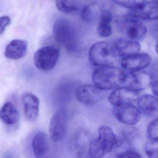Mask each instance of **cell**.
I'll return each instance as SVG.
<instances>
[{
	"label": "cell",
	"mask_w": 158,
	"mask_h": 158,
	"mask_svg": "<svg viewBox=\"0 0 158 158\" xmlns=\"http://www.w3.org/2000/svg\"><path fill=\"white\" fill-rule=\"evenodd\" d=\"M102 91L95 85H83L77 88L75 95L80 102L92 105L98 103L103 98L104 95Z\"/></svg>",
	"instance_id": "obj_9"
},
{
	"label": "cell",
	"mask_w": 158,
	"mask_h": 158,
	"mask_svg": "<svg viewBox=\"0 0 158 158\" xmlns=\"http://www.w3.org/2000/svg\"><path fill=\"white\" fill-rule=\"evenodd\" d=\"M144 149L145 153L150 158H158V141L151 140L147 142L144 146Z\"/></svg>",
	"instance_id": "obj_24"
},
{
	"label": "cell",
	"mask_w": 158,
	"mask_h": 158,
	"mask_svg": "<svg viewBox=\"0 0 158 158\" xmlns=\"http://www.w3.org/2000/svg\"><path fill=\"white\" fill-rule=\"evenodd\" d=\"M139 92L127 87L115 89L109 97V102L114 106L132 103L138 98Z\"/></svg>",
	"instance_id": "obj_12"
},
{
	"label": "cell",
	"mask_w": 158,
	"mask_h": 158,
	"mask_svg": "<svg viewBox=\"0 0 158 158\" xmlns=\"http://www.w3.org/2000/svg\"><path fill=\"white\" fill-rule=\"evenodd\" d=\"M118 24L121 33L128 39L140 41L145 38L147 35V27L141 20L129 14L120 19Z\"/></svg>",
	"instance_id": "obj_5"
},
{
	"label": "cell",
	"mask_w": 158,
	"mask_h": 158,
	"mask_svg": "<svg viewBox=\"0 0 158 158\" xmlns=\"http://www.w3.org/2000/svg\"><path fill=\"white\" fill-rule=\"evenodd\" d=\"M19 112L11 102L5 103L0 110V119L6 124H15L19 122Z\"/></svg>",
	"instance_id": "obj_20"
},
{
	"label": "cell",
	"mask_w": 158,
	"mask_h": 158,
	"mask_svg": "<svg viewBox=\"0 0 158 158\" xmlns=\"http://www.w3.org/2000/svg\"><path fill=\"white\" fill-rule=\"evenodd\" d=\"M27 42L23 40H15L7 46L4 55L8 59L17 60L23 58L26 54Z\"/></svg>",
	"instance_id": "obj_16"
},
{
	"label": "cell",
	"mask_w": 158,
	"mask_h": 158,
	"mask_svg": "<svg viewBox=\"0 0 158 158\" xmlns=\"http://www.w3.org/2000/svg\"><path fill=\"white\" fill-rule=\"evenodd\" d=\"M56 5L60 11L66 14L75 12L78 9L77 0H56Z\"/></svg>",
	"instance_id": "obj_22"
},
{
	"label": "cell",
	"mask_w": 158,
	"mask_h": 158,
	"mask_svg": "<svg viewBox=\"0 0 158 158\" xmlns=\"http://www.w3.org/2000/svg\"><path fill=\"white\" fill-rule=\"evenodd\" d=\"M59 54L60 51L56 46H46L40 49L35 53L34 63L40 70L49 71L56 65Z\"/></svg>",
	"instance_id": "obj_6"
},
{
	"label": "cell",
	"mask_w": 158,
	"mask_h": 158,
	"mask_svg": "<svg viewBox=\"0 0 158 158\" xmlns=\"http://www.w3.org/2000/svg\"><path fill=\"white\" fill-rule=\"evenodd\" d=\"M113 44L118 58L128 57L139 53L140 50V44L138 41L128 39L117 40Z\"/></svg>",
	"instance_id": "obj_14"
},
{
	"label": "cell",
	"mask_w": 158,
	"mask_h": 158,
	"mask_svg": "<svg viewBox=\"0 0 158 158\" xmlns=\"http://www.w3.org/2000/svg\"><path fill=\"white\" fill-rule=\"evenodd\" d=\"M23 102L26 117L30 122H35L39 114V99L34 94L26 93L23 96Z\"/></svg>",
	"instance_id": "obj_15"
},
{
	"label": "cell",
	"mask_w": 158,
	"mask_h": 158,
	"mask_svg": "<svg viewBox=\"0 0 158 158\" xmlns=\"http://www.w3.org/2000/svg\"><path fill=\"white\" fill-rule=\"evenodd\" d=\"M118 58L113 43L101 41L93 44L89 53V59L94 66L111 65Z\"/></svg>",
	"instance_id": "obj_4"
},
{
	"label": "cell",
	"mask_w": 158,
	"mask_h": 158,
	"mask_svg": "<svg viewBox=\"0 0 158 158\" xmlns=\"http://www.w3.org/2000/svg\"><path fill=\"white\" fill-rule=\"evenodd\" d=\"M128 14L140 20H157L158 16V1L153 0L147 3L144 2L139 7L132 9Z\"/></svg>",
	"instance_id": "obj_13"
},
{
	"label": "cell",
	"mask_w": 158,
	"mask_h": 158,
	"mask_svg": "<svg viewBox=\"0 0 158 158\" xmlns=\"http://www.w3.org/2000/svg\"><path fill=\"white\" fill-rule=\"evenodd\" d=\"M117 140L111 128L106 126H102L99 130L98 137L89 144V157L92 158L104 157L113 149Z\"/></svg>",
	"instance_id": "obj_3"
},
{
	"label": "cell",
	"mask_w": 158,
	"mask_h": 158,
	"mask_svg": "<svg viewBox=\"0 0 158 158\" xmlns=\"http://www.w3.org/2000/svg\"><path fill=\"white\" fill-rule=\"evenodd\" d=\"M151 57L148 53H139L125 57L121 61L122 67L129 72L139 71L151 64Z\"/></svg>",
	"instance_id": "obj_11"
},
{
	"label": "cell",
	"mask_w": 158,
	"mask_h": 158,
	"mask_svg": "<svg viewBox=\"0 0 158 158\" xmlns=\"http://www.w3.org/2000/svg\"><path fill=\"white\" fill-rule=\"evenodd\" d=\"M10 23V18L9 16H3L0 17V35L3 34L6 27Z\"/></svg>",
	"instance_id": "obj_26"
},
{
	"label": "cell",
	"mask_w": 158,
	"mask_h": 158,
	"mask_svg": "<svg viewBox=\"0 0 158 158\" xmlns=\"http://www.w3.org/2000/svg\"><path fill=\"white\" fill-rule=\"evenodd\" d=\"M52 32L56 41L66 50L71 52L78 51L79 35L73 23L65 19H59L54 23Z\"/></svg>",
	"instance_id": "obj_2"
},
{
	"label": "cell",
	"mask_w": 158,
	"mask_h": 158,
	"mask_svg": "<svg viewBox=\"0 0 158 158\" xmlns=\"http://www.w3.org/2000/svg\"><path fill=\"white\" fill-rule=\"evenodd\" d=\"M127 73L123 69L111 65L98 67L92 73L94 85L102 90L124 86Z\"/></svg>",
	"instance_id": "obj_1"
},
{
	"label": "cell",
	"mask_w": 158,
	"mask_h": 158,
	"mask_svg": "<svg viewBox=\"0 0 158 158\" xmlns=\"http://www.w3.org/2000/svg\"><path fill=\"white\" fill-rule=\"evenodd\" d=\"M154 79L153 76L147 72L140 71L129 72L127 73L124 87L139 92L149 87Z\"/></svg>",
	"instance_id": "obj_10"
},
{
	"label": "cell",
	"mask_w": 158,
	"mask_h": 158,
	"mask_svg": "<svg viewBox=\"0 0 158 158\" xmlns=\"http://www.w3.org/2000/svg\"><path fill=\"white\" fill-rule=\"evenodd\" d=\"M110 5L104 2H97L85 5L81 11V17L84 21L90 22L98 19L105 9L111 8Z\"/></svg>",
	"instance_id": "obj_18"
},
{
	"label": "cell",
	"mask_w": 158,
	"mask_h": 158,
	"mask_svg": "<svg viewBox=\"0 0 158 158\" xmlns=\"http://www.w3.org/2000/svg\"><path fill=\"white\" fill-rule=\"evenodd\" d=\"M113 15L111 8L105 9L101 13L98 19L97 33L102 38L110 36L112 33L111 23L112 21Z\"/></svg>",
	"instance_id": "obj_19"
},
{
	"label": "cell",
	"mask_w": 158,
	"mask_h": 158,
	"mask_svg": "<svg viewBox=\"0 0 158 158\" xmlns=\"http://www.w3.org/2000/svg\"><path fill=\"white\" fill-rule=\"evenodd\" d=\"M68 122V113L65 109H60L52 117L49 130L53 141L57 142L63 138L67 130Z\"/></svg>",
	"instance_id": "obj_7"
},
{
	"label": "cell",
	"mask_w": 158,
	"mask_h": 158,
	"mask_svg": "<svg viewBox=\"0 0 158 158\" xmlns=\"http://www.w3.org/2000/svg\"><path fill=\"white\" fill-rule=\"evenodd\" d=\"M117 157L118 158H140V155L139 153L131 149L128 150L124 152H122L120 154H117Z\"/></svg>",
	"instance_id": "obj_27"
},
{
	"label": "cell",
	"mask_w": 158,
	"mask_h": 158,
	"mask_svg": "<svg viewBox=\"0 0 158 158\" xmlns=\"http://www.w3.org/2000/svg\"><path fill=\"white\" fill-rule=\"evenodd\" d=\"M113 114L119 122L130 126L136 124L141 118V112L132 103L114 106Z\"/></svg>",
	"instance_id": "obj_8"
},
{
	"label": "cell",
	"mask_w": 158,
	"mask_h": 158,
	"mask_svg": "<svg viewBox=\"0 0 158 158\" xmlns=\"http://www.w3.org/2000/svg\"><path fill=\"white\" fill-rule=\"evenodd\" d=\"M145 0H111L114 3L128 9H135L145 2Z\"/></svg>",
	"instance_id": "obj_23"
},
{
	"label": "cell",
	"mask_w": 158,
	"mask_h": 158,
	"mask_svg": "<svg viewBox=\"0 0 158 158\" xmlns=\"http://www.w3.org/2000/svg\"><path fill=\"white\" fill-rule=\"evenodd\" d=\"M158 119H154L149 124L148 127V135L150 139L158 141Z\"/></svg>",
	"instance_id": "obj_25"
},
{
	"label": "cell",
	"mask_w": 158,
	"mask_h": 158,
	"mask_svg": "<svg viewBox=\"0 0 158 158\" xmlns=\"http://www.w3.org/2000/svg\"><path fill=\"white\" fill-rule=\"evenodd\" d=\"M158 79H154L152 83V89L153 94L157 97L158 95Z\"/></svg>",
	"instance_id": "obj_28"
},
{
	"label": "cell",
	"mask_w": 158,
	"mask_h": 158,
	"mask_svg": "<svg viewBox=\"0 0 158 158\" xmlns=\"http://www.w3.org/2000/svg\"><path fill=\"white\" fill-rule=\"evenodd\" d=\"M137 105L141 113L149 117H157L158 112L157 98L149 95H144L138 98Z\"/></svg>",
	"instance_id": "obj_17"
},
{
	"label": "cell",
	"mask_w": 158,
	"mask_h": 158,
	"mask_svg": "<svg viewBox=\"0 0 158 158\" xmlns=\"http://www.w3.org/2000/svg\"><path fill=\"white\" fill-rule=\"evenodd\" d=\"M32 146L35 157L43 158L48 150V141L47 135L43 132L38 133L33 139Z\"/></svg>",
	"instance_id": "obj_21"
}]
</instances>
